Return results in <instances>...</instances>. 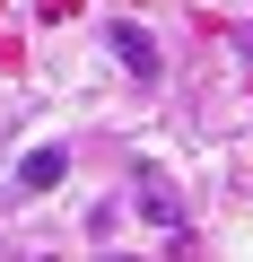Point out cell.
Segmentation results:
<instances>
[{
    "label": "cell",
    "instance_id": "obj_4",
    "mask_svg": "<svg viewBox=\"0 0 253 262\" xmlns=\"http://www.w3.org/2000/svg\"><path fill=\"white\" fill-rule=\"evenodd\" d=\"M105 262H131V253H105Z\"/></svg>",
    "mask_w": 253,
    "mask_h": 262
},
{
    "label": "cell",
    "instance_id": "obj_3",
    "mask_svg": "<svg viewBox=\"0 0 253 262\" xmlns=\"http://www.w3.org/2000/svg\"><path fill=\"white\" fill-rule=\"evenodd\" d=\"M140 210H149V219H166V227H175V219H183V210H175V192H166V184H140Z\"/></svg>",
    "mask_w": 253,
    "mask_h": 262
},
{
    "label": "cell",
    "instance_id": "obj_2",
    "mask_svg": "<svg viewBox=\"0 0 253 262\" xmlns=\"http://www.w3.org/2000/svg\"><path fill=\"white\" fill-rule=\"evenodd\" d=\"M61 175H70V149H27L18 158V192H53Z\"/></svg>",
    "mask_w": 253,
    "mask_h": 262
},
{
    "label": "cell",
    "instance_id": "obj_1",
    "mask_svg": "<svg viewBox=\"0 0 253 262\" xmlns=\"http://www.w3.org/2000/svg\"><path fill=\"white\" fill-rule=\"evenodd\" d=\"M105 44H113V61H122V70H131L140 88H157V44H149L140 27H105Z\"/></svg>",
    "mask_w": 253,
    "mask_h": 262
}]
</instances>
